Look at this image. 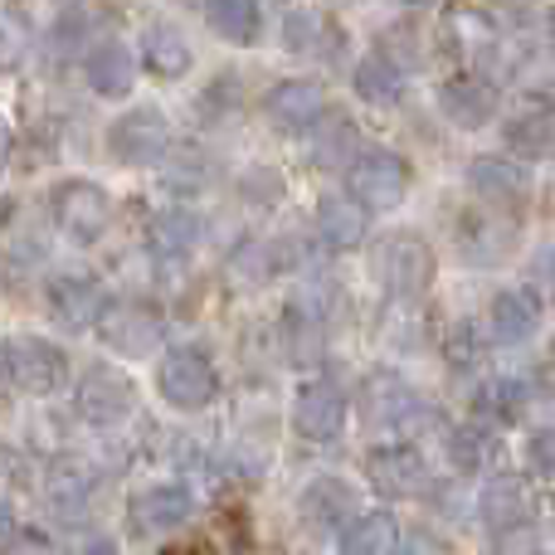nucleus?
I'll return each mask as SVG.
<instances>
[{
	"instance_id": "nucleus-14",
	"label": "nucleus",
	"mask_w": 555,
	"mask_h": 555,
	"mask_svg": "<svg viewBox=\"0 0 555 555\" xmlns=\"http://www.w3.org/2000/svg\"><path fill=\"white\" fill-rule=\"evenodd\" d=\"M293 429L312 443H332L346 429V390L336 380H307L293 400Z\"/></svg>"
},
{
	"instance_id": "nucleus-28",
	"label": "nucleus",
	"mask_w": 555,
	"mask_h": 555,
	"mask_svg": "<svg viewBox=\"0 0 555 555\" xmlns=\"http://www.w3.org/2000/svg\"><path fill=\"white\" fill-rule=\"evenodd\" d=\"M205 25L230 44H254L263 35L259 0H205Z\"/></svg>"
},
{
	"instance_id": "nucleus-23",
	"label": "nucleus",
	"mask_w": 555,
	"mask_h": 555,
	"mask_svg": "<svg viewBox=\"0 0 555 555\" xmlns=\"http://www.w3.org/2000/svg\"><path fill=\"white\" fill-rule=\"evenodd\" d=\"M365 205L351 201V195H322L317 201V234H322L326 249L351 254L365 244Z\"/></svg>"
},
{
	"instance_id": "nucleus-11",
	"label": "nucleus",
	"mask_w": 555,
	"mask_h": 555,
	"mask_svg": "<svg viewBox=\"0 0 555 555\" xmlns=\"http://www.w3.org/2000/svg\"><path fill=\"white\" fill-rule=\"evenodd\" d=\"M137 395L132 380L113 365H93V371L78 380V420L93 424V429H117V424L132 414Z\"/></svg>"
},
{
	"instance_id": "nucleus-4",
	"label": "nucleus",
	"mask_w": 555,
	"mask_h": 555,
	"mask_svg": "<svg viewBox=\"0 0 555 555\" xmlns=\"http://www.w3.org/2000/svg\"><path fill=\"white\" fill-rule=\"evenodd\" d=\"M156 390H162V400L171 404V410L201 414V410H210L215 395H220V375H215V361L201 346H176V351L162 356Z\"/></svg>"
},
{
	"instance_id": "nucleus-46",
	"label": "nucleus",
	"mask_w": 555,
	"mask_h": 555,
	"mask_svg": "<svg viewBox=\"0 0 555 555\" xmlns=\"http://www.w3.org/2000/svg\"><path fill=\"white\" fill-rule=\"evenodd\" d=\"M5 162H10V127H5V117H0V171H5Z\"/></svg>"
},
{
	"instance_id": "nucleus-36",
	"label": "nucleus",
	"mask_w": 555,
	"mask_h": 555,
	"mask_svg": "<svg viewBox=\"0 0 555 555\" xmlns=\"http://www.w3.org/2000/svg\"><path fill=\"white\" fill-rule=\"evenodd\" d=\"M273 249L269 244H244V249H234V259H230V273L240 278L244 287H259V283H269L273 278Z\"/></svg>"
},
{
	"instance_id": "nucleus-40",
	"label": "nucleus",
	"mask_w": 555,
	"mask_h": 555,
	"mask_svg": "<svg viewBox=\"0 0 555 555\" xmlns=\"http://www.w3.org/2000/svg\"><path fill=\"white\" fill-rule=\"evenodd\" d=\"M531 468L541 473V482H546V492L555 502V429H541L537 439H531Z\"/></svg>"
},
{
	"instance_id": "nucleus-27",
	"label": "nucleus",
	"mask_w": 555,
	"mask_h": 555,
	"mask_svg": "<svg viewBox=\"0 0 555 555\" xmlns=\"http://www.w3.org/2000/svg\"><path fill=\"white\" fill-rule=\"evenodd\" d=\"M400 521L390 512H361L356 521H346L341 551L346 555H395L400 551Z\"/></svg>"
},
{
	"instance_id": "nucleus-2",
	"label": "nucleus",
	"mask_w": 555,
	"mask_h": 555,
	"mask_svg": "<svg viewBox=\"0 0 555 555\" xmlns=\"http://www.w3.org/2000/svg\"><path fill=\"white\" fill-rule=\"evenodd\" d=\"M434 249L410 230H395V234H380L371 249V278L395 297V302H420L424 293L434 287Z\"/></svg>"
},
{
	"instance_id": "nucleus-38",
	"label": "nucleus",
	"mask_w": 555,
	"mask_h": 555,
	"mask_svg": "<svg viewBox=\"0 0 555 555\" xmlns=\"http://www.w3.org/2000/svg\"><path fill=\"white\" fill-rule=\"evenodd\" d=\"M482 361V341H478V326L473 322H459L449 336V365H459V371H473V365Z\"/></svg>"
},
{
	"instance_id": "nucleus-12",
	"label": "nucleus",
	"mask_w": 555,
	"mask_h": 555,
	"mask_svg": "<svg viewBox=\"0 0 555 555\" xmlns=\"http://www.w3.org/2000/svg\"><path fill=\"white\" fill-rule=\"evenodd\" d=\"M498 103H502V88L482 74H468V68L439 88V113L453 127H463V132H482L498 117Z\"/></svg>"
},
{
	"instance_id": "nucleus-33",
	"label": "nucleus",
	"mask_w": 555,
	"mask_h": 555,
	"mask_svg": "<svg viewBox=\"0 0 555 555\" xmlns=\"http://www.w3.org/2000/svg\"><path fill=\"white\" fill-rule=\"evenodd\" d=\"M498 453H502V443L488 424H463V429L449 434V459L459 473H482Z\"/></svg>"
},
{
	"instance_id": "nucleus-30",
	"label": "nucleus",
	"mask_w": 555,
	"mask_h": 555,
	"mask_svg": "<svg viewBox=\"0 0 555 555\" xmlns=\"http://www.w3.org/2000/svg\"><path fill=\"white\" fill-rule=\"evenodd\" d=\"M195 240H201V220L191 210H162L152 220V230H146V244L162 259H185L195 249Z\"/></svg>"
},
{
	"instance_id": "nucleus-37",
	"label": "nucleus",
	"mask_w": 555,
	"mask_h": 555,
	"mask_svg": "<svg viewBox=\"0 0 555 555\" xmlns=\"http://www.w3.org/2000/svg\"><path fill=\"white\" fill-rule=\"evenodd\" d=\"M527 287L541 297V302L555 307V240L541 244V249L531 254V263H527Z\"/></svg>"
},
{
	"instance_id": "nucleus-31",
	"label": "nucleus",
	"mask_w": 555,
	"mask_h": 555,
	"mask_svg": "<svg viewBox=\"0 0 555 555\" xmlns=\"http://www.w3.org/2000/svg\"><path fill=\"white\" fill-rule=\"evenodd\" d=\"M88 473L78 463H54L49 468V512L59 521H78L88 512Z\"/></svg>"
},
{
	"instance_id": "nucleus-9",
	"label": "nucleus",
	"mask_w": 555,
	"mask_h": 555,
	"mask_svg": "<svg viewBox=\"0 0 555 555\" xmlns=\"http://www.w3.org/2000/svg\"><path fill=\"white\" fill-rule=\"evenodd\" d=\"M98 336H103L107 351L127 356V361H142L162 346V312L137 297H122V302H107L103 317H98Z\"/></svg>"
},
{
	"instance_id": "nucleus-39",
	"label": "nucleus",
	"mask_w": 555,
	"mask_h": 555,
	"mask_svg": "<svg viewBox=\"0 0 555 555\" xmlns=\"http://www.w3.org/2000/svg\"><path fill=\"white\" fill-rule=\"evenodd\" d=\"M25 44H29L25 25H20L10 10H0V68L20 64V59H25Z\"/></svg>"
},
{
	"instance_id": "nucleus-25",
	"label": "nucleus",
	"mask_w": 555,
	"mask_h": 555,
	"mask_svg": "<svg viewBox=\"0 0 555 555\" xmlns=\"http://www.w3.org/2000/svg\"><path fill=\"white\" fill-rule=\"evenodd\" d=\"M351 83H356V93H361L371 107H400V98H404V68H400V59H390L385 49H371V54L356 64Z\"/></svg>"
},
{
	"instance_id": "nucleus-47",
	"label": "nucleus",
	"mask_w": 555,
	"mask_h": 555,
	"mask_svg": "<svg viewBox=\"0 0 555 555\" xmlns=\"http://www.w3.org/2000/svg\"><path fill=\"white\" fill-rule=\"evenodd\" d=\"M400 5H404V10H434L439 0H400Z\"/></svg>"
},
{
	"instance_id": "nucleus-49",
	"label": "nucleus",
	"mask_w": 555,
	"mask_h": 555,
	"mask_svg": "<svg viewBox=\"0 0 555 555\" xmlns=\"http://www.w3.org/2000/svg\"><path fill=\"white\" fill-rule=\"evenodd\" d=\"M546 35H551V54H555V10H551V20H546Z\"/></svg>"
},
{
	"instance_id": "nucleus-18",
	"label": "nucleus",
	"mask_w": 555,
	"mask_h": 555,
	"mask_svg": "<svg viewBox=\"0 0 555 555\" xmlns=\"http://www.w3.org/2000/svg\"><path fill=\"white\" fill-rule=\"evenodd\" d=\"M365 473H371L375 492H385V498H420V492L429 488V463H424V453L410 449V443L375 449L371 459H365Z\"/></svg>"
},
{
	"instance_id": "nucleus-17",
	"label": "nucleus",
	"mask_w": 555,
	"mask_h": 555,
	"mask_svg": "<svg viewBox=\"0 0 555 555\" xmlns=\"http://www.w3.org/2000/svg\"><path fill=\"white\" fill-rule=\"evenodd\" d=\"M478 517L488 531H521L537 521V492H531L527 478H517V473H502V478H492L488 488H482L478 498Z\"/></svg>"
},
{
	"instance_id": "nucleus-15",
	"label": "nucleus",
	"mask_w": 555,
	"mask_h": 555,
	"mask_svg": "<svg viewBox=\"0 0 555 555\" xmlns=\"http://www.w3.org/2000/svg\"><path fill=\"white\" fill-rule=\"evenodd\" d=\"M468 185L492 210L517 215L521 205L531 201V171L521 162H512V156H478V162L468 166Z\"/></svg>"
},
{
	"instance_id": "nucleus-48",
	"label": "nucleus",
	"mask_w": 555,
	"mask_h": 555,
	"mask_svg": "<svg viewBox=\"0 0 555 555\" xmlns=\"http://www.w3.org/2000/svg\"><path fill=\"white\" fill-rule=\"evenodd\" d=\"M546 210H551V220H555V176L546 181Z\"/></svg>"
},
{
	"instance_id": "nucleus-42",
	"label": "nucleus",
	"mask_w": 555,
	"mask_h": 555,
	"mask_svg": "<svg viewBox=\"0 0 555 555\" xmlns=\"http://www.w3.org/2000/svg\"><path fill=\"white\" fill-rule=\"evenodd\" d=\"M400 555H453V551L439 537H429V531H414V537L400 541Z\"/></svg>"
},
{
	"instance_id": "nucleus-8",
	"label": "nucleus",
	"mask_w": 555,
	"mask_h": 555,
	"mask_svg": "<svg viewBox=\"0 0 555 555\" xmlns=\"http://www.w3.org/2000/svg\"><path fill=\"white\" fill-rule=\"evenodd\" d=\"M283 49L293 59H307V64H326V68H341L346 54H351V35L336 15L326 10H293L283 20Z\"/></svg>"
},
{
	"instance_id": "nucleus-16",
	"label": "nucleus",
	"mask_w": 555,
	"mask_h": 555,
	"mask_svg": "<svg viewBox=\"0 0 555 555\" xmlns=\"http://www.w3.org/2000/svg\"><path fill=\"white\" fill-rule=\"evenodd\" d=\"M361 410H365V420L380 424V429H410L414 420H429L424 400L400 380V375H390V371L365 375V385H361Z\"/></svg>"
},
{
	"instance_id": "nucleus-21",
	"label": "nucleus",
	"mask_w": 555,
	"mask_h": 555,
	"mask_svg": "<svg viewBox=\"0 0 555 555\" xmlns=\"http://www.w3.org/2000/svg\"><path fill=\"white\" fill-rule=\"evenodd\" d=\"M83 78L98 98H127L137 83V54L122 39H98L83 54Z\"/></svg>"
},
{
	"instance_id": "nucleus-44",
	"label": "nucleus",
	"mask_w": 555,
	"mask_h": 555,
	"mask_svg": "<svg viewBox=\"0 0 555 555\" xmlns=\"http://www.w3.org/2000/svg\"><path fill=\"white\" fill-rule=\"evenodd\" d=\"M15 541H20V521H15V512L0 502V555L15 551Z\"/></svg>"
},
{
	"instance_id": "nucleus-52",
	"label": "nucleus",
	"mask_w": 555,
	"mask_h": 555,
	"mask_svg": "<svg viewBox=\"0 0 555 555\" xmlns=\"http://www.w3.org/2000/svg\"><path fill=\"white\" fill-rule=\"evenodd\" d=\"M551 375H555V341H551Z\"/></svg>"
},
{
	"instance_id": "nucleus-29",
	"label": "nucleus",
	"mask_w": 555,
	"mask_h": 555,
	"mask_svg": "<svg viewBox=\"0 0 555 555\" xmlns=\"http://www.w3.org/2000/svg\"><path fill=\"white\" fill-rule=\"evenodd\" d=\"M283 351L293 365H317L322 361V317L312 302H293L283 317Z\"/></svg>"
},
{
	"instance_id": "nucleus-41",
	"label": "nucleus",
	"mask_w": 555,
	"mask_h": 555,
	"mask_svg": "<svg viewBox=\"0 0 555 555\" xmlns=\"http://www.w3.org/2000/svg\"><path fill=\"white\" fill-rule=\"evenodd\" d=\"M68 555H117V541L98 537V531H78V537H68Z\"/></svg>"
},
{
	"instance_id": "nucleus-32",
	"label": "nucleus",
	"mask_w": 555,
	"mask_h": 555,
	"mask_svg": "<svg viewBox=\"0 0 555 555\" xmlns=\"http://www.w3.org/2000/svg\"><path fill=\"white\" fill-rule=\"evenodd\" d=\"M351 507H356V492H351V482H341V478H317L302 498L307 521H317V527H326V531H336V521L351 517Z\"/></svg>"
},
{
	"instance_id": "nucleus-26",
	"label": "nucleus",
	"mask_w": 555,
	"mask_h": 555,
	"mask_svg": "<svg viewBox=\"0 0 555 555\" xmlns=\"http://www.w3.org/2000/svg\"><path fill=\"white\" fill-rule=\"evenodd\" d=\"M502 142L517 162H551L555 156V113H521L502 127Z\"/></svg>"
},
{
	"instance_id": "nucleus-1",
	"label": "nucleus",
	"mask_w": 555,
	"mask_h": 555,
	"mask_svg": "<svg viewBox=\"0 0 555 555\" xmlns=\"http://www.w3.org/2000/svg\"><path fill=\"white\" fill-rule=\"evenodd\" d=\"M443 44L463 59L468 74L492 78L498 88L507 83L512 68H517V59H521V54H512V44H507V35H502L498 20L478 5H449L443 10Z\"/></svg>"
},
{
	"instance_id": "nucleus-10",
	"label": "nucleus",
	"mask_w": 555,
	"mask_h": 555,
	"mask_svg": "<svg viewBox=\"0 0 555 555\" xmlns=\"http://www.w3.org/2000/svg\"><path fill=\"white\" fill-rule=\"evenodd\" d=\"M68 361L54 341L44 336H10L5 341V375L15 390L25 395H54L59 380H64Z\"/></svg>"
},
{
	"instance_id": "nucleus-19",
	"label": "nucleus",
	"mask_w": 555,
	"mask_h": 555,
	"mask_svg": "<svg viewBox=\"0 0 555 555\" xmlns=\"http://www.w3.org/2000/svg\"><path fill=\"white\" fill-rule=\"evenodd\" d=\"M195 502L185 488H176V482H162V488H146L142 498H132V507H127V521H132L142 537H166V531H181L185 521H191Z\"/></svg>"
},
{
	"instance_id": "nucleus-6",
	"label": "nucleus",
	"mask_w": 555,
	"mask_h": 555,
	"mask_svg": "<svg viewBox=\"0 0 555 555\" xmlns=\"http://www.w3.org/2000/svg\"><path fill=\"white\" fill-rule=\"evenodd\" d=\"M49 210H54V224L68 234L74 244H98L113 220V201H107L103 185L83 181V176H68L49 191Z\"/></svg>"
},
{
	"instance_id": "nucleus-3",
	"label": "nucleus",
	"mask_w": 555,
	"mask_h": 555,
	"mask_svg": "<svg viewBox=\"0 0 555 555\" xmlns=\"http://www.w3.org/2000/svg\"><path fill=\"white\" fill-rule=\"evenodd\" d=\"M410 162H404L400 152H390V146H365L361 156H356L351 166H346V195L351 201H361L365 210H400L404 195H410Z\"/></svg>"
},
{
	"instance_id": "nucleus-45",
	"label": "nucleus",
	"mask_w": 555,
	"mask_h": 555,
	"mask_svg": "<svg viewBox=\"0 0 555 555\" xmlns=\"http://www.w3.org/2000/svg\"><path fill=\"white\" fill-rule=\"evenodd\" d=\"M15 482H20V459H15V453L0 449V492H10Z\"/></svg>"
},
{
	"instance_id": "nucleus-20",
	"label": "nucleus",
	"mask_w": 555,
	"mask_h": 555,
	"mask_svg": "<svg viewBox=\"0 0 555 555\" xmlns=\"http://www.w3.org/2000/svg\"><path fill=\"white\" fill-rule=\"evenodd\" d=\"M103 307H107L103 287L83 273H64L49 283V312H54V322H64V332H88V326H98Z\"/></svg>"
},
{
	"instance_id": "nucleus-24",
	"label": "nucleus",
	"mask_w": 555,
	"mask_h": 555,
	"mask_svg": "<svg viewBox=\"0 0 555 555\" xmlns=\"http://www.w3.org/2000/svg\"><path fill=\"white\" fill-rule=\"evenodd\" d=\"M142 64L152 68L156 78H181L191 74L195 54H191V39L181 35V25H171V20H156V25L142 29Z\"/></svg>"
},
{
	"instance_id": "nucleus-35",
	"label": "nucleus",
	"mask_w": 555,
	"mask_h": 555,
	"mask_svg": "<svg viewBox=\"0 0 555 555\" xmlns=\"http://www.w3.org/2000/svg\"><path fill=\"white\" fill-rule=\"evenodd\" d=\"M478 420H492V424H517L521 420V404H527V385L502 375V380H488L478 390Z\"/></svg>"
},
{
	"instance_id": "nucleus-34",
	"label": "nucleus",
	"mask_w": 555,
	"mask_h": 555,
	"mask_svg": "<svg viewBox=\"0 0 555 555\" xmlns=\"http://www.w3.org/2000/svg\"><path fill=\"white\" fill-rule=\"evenodd\" d=\"M322 127H326V132L317 137L312 162L326 166V171H332V166H341V171H346V166L361 156V152H351V146H356V122H351V117H341V113H326Z\"/></svg>"
},
{
	"instance_id": "nucleus-5",
	"label": "nucleus",
	"mask_w": 555,
	"mask_h": 555,
	"mask_svg": "<svg viewBox=\"0 0 555 555\" xmlns=\"http://www.w3.org/2000/svg\"><path fill=\"white\" fill-rule=\"evenodd\" d=\"M517 240H521L517 215L492 210V205L463 210L459 224H453V244H459V259L468 263V269H498V263H507Z\"/></svg>"
},
{
	"instance_id": "nucleus-43",
	"label": "nucleus",
	"mask_w": 555,
	"mask_h": 555,
	"mask_svg": "<svg viewBox=\"0 0 555 555\" xmlns=\"http://www.w3.org/2000/svg\"><path fill=\"white\" fill-rule=\"evenodd\" d=\"M498 555H537V541L527 537V527H521V531H502Z\"/></svg>"
},
{
	"instance_id": "nucleus-53",
	"label": "nucleus",
	"mask_w": 555,
	"mask_h": 555,
	"mask_svg": "<svg viewBox=\"0 0 555 555\" xmlns=\"http://www.w3.org/2000/svg\"><path fill=\"white\" fill-rule=\"evenodd\" d=\"M326 5H351V0H326Z\"/></svg>"
},
{
	"instance_id": "nucleus-13",
	"label": "nucleus",
	"mask_w": 555,
	"mask_h": 555,
	"mask_svg": "<svg viewBox=\"0 0 555 555\" xmlns=\"http://www.w3.org/2000/svg\"><path fill=\"white\" fill-rule=\"evenodd\" d=\"M263 117L278 132H312L326 117V88L317 78H283L263 93Z\"/></svg>"
},
{
	"instance_id": "nucleus-22",
	"label": "nucleus",
	"mask_w": 555,
	"mask_h": 555,
	"mask_svg": "<svg viewBox=\"0 0 555 555\" xmlns=\"http://www.w3.org/2000/svg\"><path fill=\"white\" fill-rule=\"evenodd\" d=\"M488 322H492V341L498 346L531 341V332L541 326V297L531 287H502L488 307Z\"/></svg>"
},
{
	"instance_id": "nucleus-50",
	"label": "nucleus",
	"mask_w": 555,
	"mask_h": 555,
	"mask_svg": "<svg viewBox=\"0 0 555 555\" xmlns=\"http://www.w3.org/2000/svg\"><path fill=\"white\" fill-rule=\"evenodd\" d=\"M25 555H49L44 546H25Z\"/></svg>"
},
{
	"instance_id": "nucleus-7",
	"label": "nucleus",
	"mask_w": 555,
	"mask_h": 555,
	"mask_svg": "<svg viewBox=\"0 0 555 555\" xmlns=\"http://www.w3.org/2000/svg\"><path fill=\"white\" fill-rule=\"evenodd\" d=\"M107 152L117 166H156L171 156V122L162 107L142 103L107 127Z\"/></svg>"
},
{
	"instance_id": "nucleus-51",
	"label": "nucleus",
	"mask_w": 555,
	"mask_h": 555,
	"mask_svg": "<svg viewBox=\"0 0 555 555\" xmlns=\"http://www.w3.org/2000/svg\"><path fill=\"white\" fill-rule=\"evenodd\" d=\"M171 555H201V551H191V546H185V551H171Z\"/></svg>"
}]
</instances>
